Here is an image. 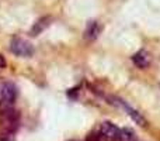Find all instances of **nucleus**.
Masks as SVG:
<instances>
[{"label":"nucleus","mask_w":160,"mask_h":141,"mask_svg":"<svg viewBox=\"0 0 160 141\" xmlns=\"http://www.w3.org/2000/svg\"><path fill=\"white\" fill-rule=\"evenodd\" d=\"M20 126V113L13 107H4L0 110V127L4 133L13 134Z\"/></svg>","instance_id":"1"},{"label":"nucleus","mask_w":160,"mask_h":141,"mask_svg":"<svg viewBox=\"0 0 160 141\" xmlns=\"http://www.w3.org/2000/svg\"><path fill=\"white\" fill-rule=\"evenodd\" d=\"M17 97V88L11 82L0 83V107H11Z\"/></svg>","instance_id":"2"},{"label":"nucleus","mask_w":160,"mask_h":141,"mask_svg":"<svg viewBox=\"0 0 160 141\" xmlns=\"http://www.w3.org/2000/svg\"><path fill=\"white\" fill-rule=\"evenodd\" d=\"M10 51L18 57H31L34 54V47L22 38H13L10 42Z\"/></svg>","instance_id":"3"},{"label":"nucleus","mask_w":160,"mask_h":141,"mask_svg":"<svg viewBox=\"0 0 160 141\" xmlns=\"http://www.w3.org/2000/svg\"><path fill=\"white\" fill-rule=\"evenodd\" d=\"M98 133H100V136H101L102 141H118L119 128L117 127L115 124H112V123L104 122L100 126Z\"/></svg>","instance_id":"4"},{"label":"nucleus","mask_w":160,"mask_h":141,"mask_svg":"<svg viewBox=\"0 0 160 141\" xmlns=\"http://www.w3.org/2000/svg\"><path fill=\"white\" fill-rule=\"evenodd\" d=\"M100 31H101V25L97 21H88L87 27L84 30V38L88 40V41H94V40L98 37Z\"/></svg>","instance_id":"5"},{"label":"nucleus","mask_w":160,"mask_h":141,"mask_svg":"<svg viewBox=\"0 0 160 141\" xmlns=\"http://www.w3.org/2000/svg\"><path fill=\"white\" fill-rule=\"evenodd\" d=\"M49 24H51V17H48V16L41 17V19H38L35 23H34V25H32V28H31L30 34L32 37L38 35V34H41Z\"/></svg>","instance_id":"6"},{"label":"nucleus","mask_w":160,"mask_h":141,"mask_svg":"<svg viewBox=\"0 0 160 141\" xmlns=\"http://www.w3.org/2000/svg\"><path fill=\"white\" fill-rule=\"evenodd\" d=\"M132 61H133V64H135L138 68L143 69V68H146L148 65H149V62H150L149 54H148L146 51L141 50V51H138V52L132 57Z\"/></svg>","instance_id":"7"},{"label":"nucleus","mask_w":160,"mask_h":141,"mask_svg":"<svg viewBox=\"0 0 160 141\" xmlns=\"http://www.w3.org/2000/svg\"><path fill=\"white\" fill-rule=\"evenodd\" d=\"M121 106L125 109V110L128 111V114H129V117L133 120V122L136 123V124H139V126H145V124H146V120H145L143 117H142V114H141V113H138V111H136L135 109L129 107V106H128L125 102H122V105H121Z\"/></svg>","instance_id":"8"},{"label":"nucleus","mask_w":160,"mask_h":141,"mask_svg":"<svg viewBox=\"0 0 160 141\" xmlns=\"http://www.w3.org/2000/svg\"><path fill=\"white\" fill-rule=\"evenodd\" d=\"M118 141H136L135 131L131 130V128H122V130H119Z\"/></svg>","instance_id":"9"},{"label":"nucleus","mask_w":160,"mask_h":141,"mask_svg":"<svg viewBox=\"0 0 160 141\" xmlns=\"http://www.w3.org/2000/svg\"><path fill=\"white\" fill-rule=\"evenodd\" d=\"M86 141H102V140H101V136H100L98 131H93V133H90L87 136Z\"/></svg>","instance_id":"10"},{"label":"nucleus","mask_w":160,"mask_h":141,"mask_svg":"<svg viewBox=\"0 0 160 141\" xmlns=\"http://www.w3.org/2000/svg\"><path fill=\"white\" fill-rule=\"evenodd\" d=\"M2 68H6V59H4V57L0 54V69Z\"/></svg>","instance_id":"11"}]
</instances>
